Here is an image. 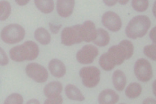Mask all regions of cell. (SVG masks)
I'll use <instances>...</instances> for the list:
<instances>
[{
	"mask_svg": "<svg viewBox=\"0 0 156 104\" xmlns=\"http://www.w3.org/2000/svg\"><path fill=\"white\" fill-rule=\"evenodd\" d=\"M40 53V48L36 42L26 41L22 45L12 48L10 50V57L15 62L31 61L37 59Z\"/></svg>",
	"mask_w": 156,
	"mask_h": 104,
	"instance_id": "6da1fadb",
	"label": "cell"
},
{
	"mask_svg": "<svg viewBox=\"0 0 156 104\" xmlns=\"http://www.w3.org/2000/svg\"><path fill=\"white\" fill-rule=\"evenodd\" d=\"M150 25L151 21L148 16L138 15L130 20L127 25L125 32L129 38L136 40L138 38H141L147 34Z\"/></svg>",
	"mask_w": 156,
	"mask_h": 104,
	"instance_id": "7a4b0ae2",
	"label": "cell"
},
{
	"mask_svg": "<svg viewBox=\"0 0 156 104\" xmlns=\"http://www.w3.org/2000/svg\"><path fill=\"white\" fill-rule=\"evenodd\" d=\"M0 36L3 42L12 45L23 40L25 36V30L19 24H10L2 30Z\"/></svg>",
	"mask_w": 156,
	"mask_h": 104,
	"instance_id": "3957f363",
	"label": "cell"
},
{
	"mask_svg": "<svg viewBox=\"0 0 156 104\" xmlns=\"http://www.w3.org/2000/svg\"><path fill=\"white\" fill-rule=\"evenodd\" d=\"M80 77L86 88H94L101 81V71L95 66H86L80 70Z\"/></svg>",
	"mask_w": 156,
	"mask_h": 104,
	"instance_id": "277c9868",
	"label": "cell"
},
{
	"mask_svg": "<svg viewBox=\"0 0 156 104\" xmlns=\"http://www.w3.org/2000/svg\"><path fill=\"white\" fill-rule=\"evenodd\" d=\"M83 41L81 34V25L66 27L61 33V42L66 46H71L77 43H81Z\"/></svg>",
	"mask_w": 156,
	"mask_h": 104,
	"instance_id": "5b68a950",
	"label": "cell"
},
{
	"mask_svg": "<svg viewBox=\"0 0 156 104\" xmlns=\"http://www.w3.org/2000/svg\"><path fill=\"white\" fill-rule=\"evenodd\" d=\"M134 72L137 79L143 83L150 81L153 75V71L150 63L147 59L143 58H140L135 62Z\"/></svg>",
	"mask_w": 156,
	"mask_h": 104,
	"instance_id": "8992f818",
	"label": "cell"
},
{
	"mask_svg": "<svg viewBox=\"0 0 156 104\" xmlns=\"http://www.w3.org/2000/svg\"><path fill=\"white\" fill-rule=\"evenodd\" d=\"M25 73L28 77L39 83H45L48 78V70L36 63L28 64L25 68Z\"/></svg>",
	"mask_w": 156,
	"mask_h": 104,
	"instance_id": "52a82bcc",
	"label": "cell"
},
{
	"mask_svg": "<svg viewBox=\"0 0 156 104\" xmlns=\"http://www.w3.org/2000/svg\"><path fill=\"white\" fill-rule=\"evenodd\" d=\"M99 52L95 45H86L76 54V59L80 64L87 65L94 62Z\"/></svg>",
	"mask_w": 156,
	"mask_h": 104,
	"instance_id": "ba28073f",
	"label": "cell"
},
{
	"mask_svg": "<svg viewBox=\"0 0 156 104\" xmlns=\"http://www.w3.org/2000/svg\"><path fill=\"white\" fill-rule=\"evenodd\" d=\"M103 25L112 32L119 31L122 27V21L119 15L113 11H107L102 16Z\"/></svg>",
	"mask_w": 156,
	"mask_h": 104,
	"instance_id": "9c48e42d",
	"label": "cell"
},
{
	"mask_svg": "<svg viewBox=\"0 0 156 104\" xmlns=\"http://www.w3.org/2000/svg\"><path fill=\"white\" fill-rule=\"evenodd\" d=\"M81 34L83 41L86 42H93L97 37V29L94 23L91 20H87L81 25Z\"/></svg>",
	"mask_w": 156,
	"mask_h": 104,
	"instance_id": "30bf717a",
	"label": "cell"
},
{
	"mask_svg": "<svg viewBox=\"0 0 156 104\" xmlns=\"http://www.w3.org/2000/svg\"><path fill=\"white\" fill-rule=\"evenodd\" d=\"M75 2L74 0H58L57 11L61 17L67 18L72 14Z\"/></svg>",
	"mask_w": 156,
	"mask_h": 104,
	"instance_id": "8fae6325",
	"label": "cell"
},
{
	"mask_svg": "<svg viewBox=\"0 0 156 104\" xmlns=\"http://www.w3.org/2000/svg\"><path fill=\"white\" fill-rule=\"evenodd\" d=\"M48 69L54 77L61 78L66 74V65L58 59H53L49 62Z\"/></svg>",
	"mask_w": 156,
	"mask_h": 104,
	"instance_id": "7c38bea8",
	"label": "cell"
},
{
	"mask_svg": "<svg viewBox=\"0 0 156 104\" xmlns=\"http://www.w3.org/2000/svg\"><path fill=\"white\" fill-rule=\"evenodd\" d=\"M107 54L112 59L116 66H120L126 60V54L121 45H116L110 47Z\"/></svg>",
	"mask_w": 156,
	"mask_h": 104,
	"instance_id": "4fadbf2b",
	"label": "cell"
},
{
	"mask_svg": "<svg viewBox=\"0 0 156 104\" xmlns=\"http://www.w3.org/2000/svg\"><path fill=\"white\" fill-rule=\"evenodd\" d=\"M119 100V95L112 89H105L99 94V104H116Z\"/></svg>",
	"mask_w": 156,
	"mask_h": 104,
	"instance_id": "5bb4252c",
	"label": "cell"
},
{
	"mask_svg": "<svg viewBox=\"0 0 156 104\" xmlns=\"http://www.w3.org/2000/svg\"><path fill=\"white\" fill-rule=\"evenodd\" d=\"M62 91V85L59 81H53L48 83L43 89V92L47 98H54L60 95Z\"/></svg>",
	"mask_w": 156,
	"mask_h": 104,
	"instance_id": "9a60e30c",
	"label": "cell"
},
{
	"mask_svg": "<svg viewBox=\"0 0 156 104\" xmlns=\"http://www.w3.org/2000/svg\"><path fill=\"white\" fill-rule=\"evenodd\" d=\"M112 83L117 91H123L126 85V77L124 72L121 70L115 71L112 74Z\"/></svg>",
	"mask_w": 156,
	"mask_h": 104,
	"instance_id": "2e32d148",
	"label": "cell"
},
{
	"mask_svg": "<svg viewBox=\"0 0 156 104\" xmlns=\"http://www.w3.org/2000/svg\"><path fill=\"white\" fill-rule=\"evenodd\" d=\"M65 92L69 99L74 101L82 102L85 100L84 95L77 86L72 84H68L66 86Z\"/></svg>",
	"mask_w": 156,
	"mask_h": 104,
	"instance_id": "e0dca14e",
	"label": "cell"
},
{
	"mask_svg": "<svg viewBox=\"0 0 156 104\" xmlns=\"http://www.w3.org/2000/svg\"><path fill=\"white\" fill-rule=\"evenodd\" d=\"M34 37L37 41H38L42 45H48L51 40L50 33L45 28H38L34 31Z\"/></svg>",
	"mask_w": 156,
	"mask_h": 104,
	"instance_id": "ac0fdd59",
	"label": "cell"
},
{
	"mask_svg": "<svg viewBox=\"0 0 156 104\" xmlns=\"http://www.w3.org/2000/svg\"><path fill=\"white\" fill-rule=\"evenodd\" d=\"M110 36L106 30L103 28L97 29V37L93 41L94 45L100 47H105L109 43Z\"/></svg>",
	"mask_w": 156,
	"mask_h": 104,
	"instance_id": "d6986e66",
	"label": "cell"
},
{
	"mask_svg": "<svg viewBox=\"0 0 156 104\" xmlns=\"http://www.w3.org/2000/svg\"><path fill=\"white\" fill-rule=\"evenodd\" d=\"M141 85L138 83H132L126 87L125 90V94L127 98L130 99H135L138 98L142 93Z\"/></svg>",
	"mask_w": 156,
	"mask_h": 104,
	"instance_id": "ffe728a7",
	"label": "cell"
},
{
	"mask_svg": "<svg viewBox=\"0 0 156 104\" xmlns=\"http://www.w3.org/2000/svg\"><path fill=\"white\" fill-rule=\"evenodd\" d=\"M37 9L43 13H50L54 9V2L52 0H35Z\"/></svg>",
	"mask_w": 156,
	"mask_h": 104,
	"instance_id": "44dd1931",
	"label": "cell"
},
{
	"mask_svg": "<svg viewBox=\"0 0 156 104\" xmlns=\"http://www.w3.org/2000/svg\"><path fill=\"white\" fill-rule=\"evenodd\" d=\"M99 64L101 66V69L106 71H112L116 66L114 61L112 60V59L110 57V56L108 55L107 53L101 55V57L99 59Z\"/></svg>",
	"mask_w": 156,
	"mask_h": 104,
	"instance_id": "7402d4cb",
	"label": "cell"
},
{
	"mask_svg": "<svg viewBox=\"0 0 156 104\" xmlns=\"http://www.w3.org/2000/svg\"><path fill=\"white\" fill-rule=\"evenodd\" d=\"M11 13V6L8 2H0V21H4L10 16Z\"/></svg>",
	"mask_w": 156,
	"mask_h": 104,
	"instance_id": "603a6c76",
	"label": "cell"
},
{
	"mask_svg": "<svg viewBox=\"0 0 156 104\" xmlns=\"http://www.w3.org/2000/svg\"><path fill=\"white\" fill-rule=\"evenodd\" d=\"M119 45H121L123 51H124L125 54H126V59H130L134 54V46L131 41L128 40H122L119 43Z\"/></svg>",
	"mask_w": 156,
	"mask_h": 104,
	"instance_id": "cb8c5ba5",
	"label": "cell"
},
{
	"mask_svg": "<svg viewBox=\"0 0 156 104\" xmlns=\"http://www.w3.org/2000/svg\"><path fill=\"white\" fill-rule=\"evenodd\" d=\"M132 7L138 12L146 11L149 8V1L147 0H132Z\"/></svg>",
	"mask_w": 156,
	"mask_h": 104,
	"instance_id": "d4e9b609",
	"label": "cell"
},
{
	"mask_svg": "<svg viewBox=\"0 0 156 104\" xmlns=\"http://www.w3.org/2000/svg\"><path fill=\"white\" fill-rule=\"evenodd\" d=\"M23 101L24 100L20 94L13 93L5 99L4 104H23Z\"/></svg>",
	"mask_w": 156,
	"mask_h": 104,
	"instance_id": "484cf974",
	"label": "cell"
},
{
	"mask_svg": "<svg viewBox=\"0 0 156 104\" xmlns=\"http://www.w3.org/2000/svg\"><path fill=\"white\" fill-rule=\"evenodd\" d=\"M143 52L144 54L152 60H156V44L152 43L151 45H146L144 48Z\"/></svg>",
	"mask_w": 156,
	"mask_h": 104,
	"instance_id": "4316f807",
	"label": "cell"
},
{
	"mask_svg": "<svg viewBox=\"0 0 156 104\" xmlns=\"http://www.w3.org/2000/svg\"><path fill=\"white\" fill-rule=\"evenodd\" d=\"M62 102H63L62 97L61 95H59V96L54 97V98H47L44 104H62Z\"/></svg>",
	"mask_w": 156,
	"mask_h": 104,
	"instance_id": "83f0119b",
	"label": "cell"
},
{
	"mask_svg": "<svg viewBox=\"0 0 156 104\" xmlns=\"http://www.w3.org/2000/svg\"><path fill=\"white\" fill-rule=\"evenodd\" d=\"M8 63H9V59H8L6 52H5L4 49L0 47V66H5L8 65Z\"/></svg>",
	"mask_w": 156,
	"mask_h": 104,
	"instance_id": "f1b7e54d",
	"label": "cell"
},
{
	"mask_svg": "<svg viewBox=\"0 0 156 104\" xmlns=\"http://www.w3.org/2000/svg\"><path fill=\"white\" fill-rule=\"evenodd\" d=\"M61 27H62V25H56V24H53L51 23H49V28H50L51 31L52 32V34H58Z\"/></svg>",
	"mask_w": 156,
	"mask_h": 104,
	"instance_id": "f546056e",
	"label": "cell"
},
{
	"mask_svg": "<svg viewBox=\"0 0 156 104\" xmlns=\"http://www.w3.org/2000/svg\"><path fill=\"white\" fill-rule=\"evenodd\" d=\"M156 27L153 28L151 30L150 33V38L152 40V42H153V44H156Z\"/></svg>",
	"mask_w": 156,
	"mask_h": 104,
	"instance_id": "4dcf8cb0",
	"label": "cell"
},
{
	"mask_svg": "<svg viewBox=\"0 0 156 104\" xmlns=\"http://www.w3.org/2000/svg\"><path fill=\"white\" fill-rule=\"evenodd\" d=\"M142 104H156V100L152 98H147L144 99Z\"/></svg>",
	"mask_w": 156,
	"mask_h": 104,
	"instance_id": "1f68e13d",
	"label": "cell"
},
{
	"mask_svg": "<svg viewBox=\"0 0 156 104\" xmlns=\"http://www.w3.org/2000/svg\"><path fill=\"white\" fill-rule=\"evenodd\" d=\"M103 2H104L107 6L112 7L113 5H115L117 4V2H118V1H112H112H108H108H106V0H104Z\"/></svg>",
	"mask_w": 156,
	"mask_h": 104,
	"instance_id": "d6a6232c",
	"label": "cell"
},
{
	"mask_svg": "<svg viewBox=\"0 0 156 104\" xmlns=\"http://www.w3.org/2000/svg\"><path fill=\"white\" fill-rule=\"evenodd\" d=\"M16 2L17 3V4L19 5H25L28 4V2H29V1L28 0H26V1H20V0H16Z\"/></svg>",
	"mask_w": 156,
	"mask_h": 104,
	"instance_id": "836d02e7",
	"label": "cell"
},
{
	"mask_svg": "<svg viewBox=\"0 0 156 104\" xmlns=\"http://www.w3.org/2000/svg\"><path fill=\"white\" fill-rule=\"evenodd\" d=\"M26 104H40V103L37 99H31V100H28Z\"/></svg>",
	"mask_w": 156,
	"mask_h": 104,
	"instance_id": "e575fe53",
	"label": "cell"
},
{
	"mask_svg": "<svg viewBox=\"0 0 156 104\" xmlns=\"http://www.w3.org/2000/svg\"><path fill=\"white\" fill-rule=\"evenodd\" d=\"M155 86H156V81H155L152 83V92H153V95H156V91H155Z\"/></svg>",
	"mask_w": 156,
	"mask_h": 104,
	"instance_id": "d590c367",
	"label": "cell"
},
{
	"mask_svg": "<svg viewBox=\"0 0 156 104\" xmlns=\"http://www.w3.org/2000/svg\"><path fill=\"white\" fill-rule=\"evenodd\" d=\"M118 3H120V4H121V5H126L127 3L129 2V1L128 0H126V1H118Z\"/></svg>",
	"mask_w": 156,
	"mask_h": 104,
	"instance_id": "8d00e7d4",
	"label": "cell"
},
{
	"mask_svg": "<svg viewBox=\"0 0 156 104\" xmlns=\"http://www.w3.org/2000/svg\"><path fill=\"white\" fill-rule=\"evenodd\" d=\"M155 5L156 3L155 2V4L153 5V8H152V12H153V15L155 16Z\"/></svg>",
	"mask_w": 156,
	"mask_h": 104,
	"instance_id": "74e56055",
	"label": "cell"
},
{
	"mask_svg": "<svg viewBox=\"0 0 156 104\" xmlns=\"http://www.w3.org/2000/svg\"><path fill=\"white\" fill-rule=\"evenodd\" d=\"M120 104H124V103H120Z\"/></svg>",
	"mask_w": 156,
	"mask_h": 104,
	"instance_id": "f35d334b",
	"label": "cell"
}]
</instances>
